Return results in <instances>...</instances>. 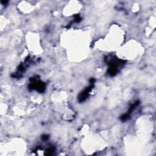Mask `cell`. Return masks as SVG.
Wrapping results in <instances>:
<instances>
[{
    "label": "cell",
    "instance_id": "cell-1",
    "mask_svg": "<svg viewBox=\"0 0 156 156\" xmlns=\"http://www.w3.org/2000/svg\"><path fill=\"white\" fill-rule=\"evenodd\" d=\"M29 87L30 89L36 90L38 92H43L45 89V85L43 82H40V80H36L34 79L31 82Z\"/></svg>",
    "mask_w": 156,
    "mask_h": 156
},
{
    "label": "cell",
    "instance_id": "cell-2",
    "mask_svg": "<svg viewBox=\"0 0 156 156\" xmlns=\"http://www.w3.org/2000/svg\"><path fill=\"white\" fill-rule=\"evenodd\" d=\"M92 87H93V85H91L90 87H87L83 92H82V93L79 95V102H82L86 99V98L88 96V94L91 91Z\"/></svg>",
    "mask_w": 156,
    "mask_h": 156
}]
</instances>
